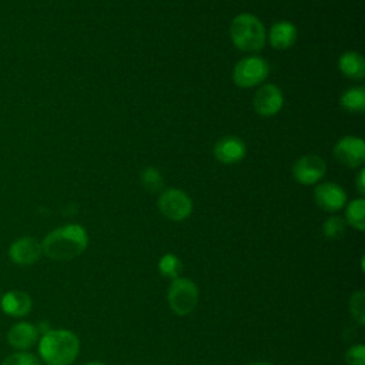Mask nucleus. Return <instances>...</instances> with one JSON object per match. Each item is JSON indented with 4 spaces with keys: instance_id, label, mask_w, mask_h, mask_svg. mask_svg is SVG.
Segmentation results:
<instances>
[{
    "instance_id": "nucleus-4",
    "label": "nucleus",
    "mask_w": 365,
    "mask_h": 365,
    "mask_svg": "<svg viewBox=\"0 0 365 365\" xmlns=\"http://www.w3.org/2000/svg\"><path fill=\"white\" fill-rule=\"evenodd\" d=\"M167 301L173 312L177 315H187L192 312L198 302V288L188 278H175L168 291Z\"/></svg>"
},
{
    "instance_id": "nucleus-11",
    "label": "nucleus",
    "mask_w": 365,
    "mask_h": 365,
    "mask_svg": "<svg viewBox=\"0 0 365 365\" xmlns=\"http://www.w3.org/2000/svg\"><path fill=\"white\" fill-rule=\"evenodd\" d=\"M41 254V244L33 237H21L16 240L9 250L11 261L19 265H31L37 262Z\"/></svg>"
},
{
    "instance_id": "nucleus-1",
    "label": "nucleus",
    "mask_w": 365,
    "mask_h": 365,
    "mask_svg": "<svg viewBox=\"0 0 365 365\" xmlns=\"http://www.w3.org/2000/svg\"><path fill=\"white\" fill-rule=\"evenodd\" d=\"M88 244L86 230L78 224H67L48 232L41 242L44 255L54 261H68L84 252Z\"/></svg>"
},
{
    "instance_id": "nucleus-19",
    "label": "nucleus",
    "mask_w": 365,
    "mask_h": 365,
    "mask_svg": "<svg viewBox=\"0 0 365 365\" xmlns=\"http://www.w3.org/2000/svg\"><path fill=\"white\" fill-rule=\"evenodd\" d=\"M140 181H141L143 187L151 192H158L164 187L163 177H161L160 171L154 167H145L140 174Z\"/></svg>"
},
{
    "instance_id": "nucleus-8",
    "label": "nucleus",
    "mask_w": 365,
    "mask_h": 365,
    "mask_svg": "<svg viewBox=\"0 0 365 365\" xmlns=\"http://www.w3.org/2000/svg\"><path fill=\"white\" fill-rule=\"evenodd\" d=\"M327 171V164L322 157L317 154H305L299 157L292 165V177L304 185L318 182Z\"/></svg>"
},
{
    "instance_id": "nucleus-18",
    "label": "nucleus",
    "mask_w": 365,
    "mask_h": 365,
    "mask_svg": "<svg viewBox=\"0 0 365 365\" xmlns=\"http://www.w3.org/2000/svg\"><path fill=\"white\" fill-rule=\"evenodd\" d=\"M345 220L355 230H365V200L362 197L355 198L348 204L345 210Z\"/></svg>"
},
{
    "instance_id": "nucleus-9",
    "label": "nucleus",
    "mask_w": 365,
    "mask_h": 365,
    "mask_svg": "<svg viewBox=\"0 0 365 365\" xmlns=\"http://www.w3.org/2000/svg\"><path fill=\"white\" fill-rule=\"evenodd\" d=\"M284 97L281 90L275 84L261 86L252 98L254 110L262 117H271L282 108Z\"/></svg>"
},
{
    "instance_id": "nucleus-10",
    "label": "nucleus",
    "mask_w": 365,
    "mask_h": 365,
    "mask_svg": "<svg viewBox=\"0 0 365 365\" xmlns=\"http://www.w3.org/2000/svg\"><path fill=\"white\" fill-rule=\"evenodd\" d=\"M314 200L321 210L335 212L345 205L346 192L335 182H321L314 190Z\"/></svg>"
},
{
    "instance_id": "nucleus-24",
    "label": "nucleus",
    "mask_w": 365,
    "mask_h": 365,
    "mask_svg": "<svg viewBox=\"0 0 365 365\" xmlns=\"http://www.w3.org/2000/svg\"><path fill=\"white\" fill-rule=\"evenodd\" d=\"M346 365H365V346L356 344L345 352Z\"/></svg>"
},
{
    "instance_id": "nucleus-3",
    "label": "nucleus",
    "mask_w": 365,
    "mask_h": 365,
    "mask_svg": "<svg viewBox=\"0 0 365 365\" xmlns=\"http://www.w3.org/2000/svg\"><path fill=\"white\" fill-rule=\"evenodd\" d=\"M234 46L245 53H257L265 46V29L258 17L250 13L235 16L230 24Z\"/></svg>"
},
{
    "instance_id": "nucleus-6",
    "label": "nucleus",
    "mask_w": 365,
    "mask_h": 365,
    "mask_svg": "<svg viewBox=\"0 0 365 365\" xmlns=\"http://www.w3.org/2000/svg\"><path fill=\"white\" fill-rule=\"evenodd\" d=\"M160 212L171 221H182L190 217L192 211L191 198L178 188L164 190L157 201Z\"/></svg>"
},
{
    "instance_id": "nucleus-25",
    "label": "nucleus",
    "mask_w": 365,
    "mask_h": 365,
    "mask_svg": "<svg viewBox=\"0 0 365 365\" xmlns=\"http://www.w3.org/2000/svg\"><path fill=\"white\" fill-rule=\"evenodd\" d=\"M356 188L361 194L365 192V170L364 168H361L356 175Z\"/></svg>"
},
{
    "instance_id": "nucleus-16",
    "label": "nucleus",
    "mask_w": 365,
    "mask_h": 365,
    "mask_svg": "<svg viewBox=\"0 0 365 365\" xmlns=\"http://www.w3.org/2000/svg\"><path fill=\"white\" fill-rule=\"evenodd\" d=\"M339 71L351 80H362L365 77V60L356 51H345L338 58Z\"/></svg>"
},
{
    "instance_id": "nucleus-26",
    "label": "nucleus",
    "mask_w": 365,
    "mask_h": 365,
    "mask_svg": "<svg viewBox=\"0 0 365 365\" xmlns=\"http://www.w3.org/2000/svg\"><path fill=\"white\" fill-rule=\"evenodd\" d=\"M250 365H272L269 362H264V361H255V362H251Z\"/></svg>"
},
{
    "instance_id": "nucleus-14",
    "label": "nucleus",
    "mask_w": 365,
    "mask_h": 365,
    "mask_svg": "<svg viewBox=\"0 0 365 365\" xmlns=\"http://www.w3.org/2000/svg\"><path fill=\"white\" fill-rule=\"evenodd\" d=\"M297 27L289 21H277L269 29L268 40L269 44L277 50H287L297 41Z\"/></svg>"
},
{
    "instance_id": "nucleus-23",
    "label": "nucleus",
    "mask_w": 365,
    "mask_h": 365,
    "mask_svg": "<svg viewBox=\"0 0 365 365\" xmlns=\"http://www.w3.org/2000/svg\"><path fill=\"white\" fill-rule=\"evenodd\" d=\"M1 365H41V362L33 354L16 352L6 356Z\"/></svg>"
},
{
    "instance_id": "nucleus-13",
    "label": "nucleus",
    "mask_w": 365,
    "mask_h": 365,
    "mask_svg": "<svg viewBox=\"0 0 365 365\" xmlns=\"http://www.w3.org/2000/svg\"><path fill=\"white\" fill-rule=\"evenodd\" d=\"M38 339V328L30 322H17L7 332V342L16 349L31 348Z\"/></svg>"
},
{
    "instance_id": "nucleus-15",
    "label": "nucleus",
    "mask_w": 365,
    "mask_h": 365,
    "mask_svg": "<svg viewBox=\"0 0 365 365\" xmlns=\"http://www.w3.org/2000/svg\"><path fill=\"white\" fill-rule=\"evenodd\" d=\"M31 298L24 291H9L3 295L0 307L11 317H24L31 309Z\"/></svg>"
},
{
    "instance_id": "nucleus-7",
    "label": "nucleus",
    "mask_w": 365,
    "mask_h": 365,
    "mask_svg": "<svg viewBox=\"0 0 365 365\" xmlns=\"http://www.w3.org/2000/svg\"><path fill=\"white\" fill-rule=\"evenodd\" d=\"M332 153L335 160L344 167L356 168L365 161V143L359 137L345 135L335 143Z\"/></svg>"
},
{
    "instance_id": "nucleus-22",
    "label": "nucleus",
    "mask_w": 365,
    "mask_h": 365,
    "mask_svg": "<svg viewBox=\"0 0 365 365\" xmlns=\"http://www.w3.org/2000/svg\"><path fill=\"white\" fill-rule=\"evenodd\" d=\"M364 299H365V292L364 291L354 292L351 295V299H349L351 315L358 321L359 325L365 324V304H364Z\"/></svg>"
},
{
    "instance_id": "nucleus-12",
    "label": "nucleus",
    "mask_w": 365,
    "mask_h": 365,
    "mask_svg": "<svg viewBox=\"0 0 365 365\" xmlns=\"http://www.w3.org/2000/svg\"><path fill=\"white\" fill-rule=\"evenodd\" d=\"M212 153L220 163L231 165V164L240 163L245 157L247 147L241 138L228 135V137L220 138L215 143Z\"/></svg>"
},
{
    "instance_id": "nucleus-21",
    "label": "nucleus",
    "mask_w": 365,
    "mask_h": 365,
    "mask_svg": "<svg viewBox=\"0 0 365 365\" xmlns=\"http://www.w3.org/2000/svg\"><path fill=\"white\" fill-rule=\"evenodd\" d=\"M181 268H182V265H181L180 259L173 254L164 255L160 259V264H158V269L161 271V274L164 277H168V278H173V279L178 278V274L181 272Z\"/></svg>"
},
{
    "instance_id": "nucleus-27",
    "label": "nucleus",
    "mask_w": 365,
    "mask_h": 365,
    "mask_svg": "<svg viewBox=\"0 0 365 365\" xmlns=\"http://www.w3.org/2000/svg\"><path fill=\"white\" fill-rule=\"evenodd\" d=\"M84 365H106V364L100 362V361H93V362H88V364H84Z\"/></svg>"
},
{
    "instance_id": "nucleus-17",
    "label": "nucleus",
    "mask_w": 365,
    "mask_h": 365,
    "mask_svg": "<svg viewBox=\"0 0 365 365\" xmlns=\"http://www.w3.org/2000/svg\"><path fill=\"white\" fill-rule=\"evenodd\" d=\"M339 104L345 111L362 113L365 110V90L364 87H351L341 94Z\"/></svg>"
},
{
    "instance_id": "nucleus-2",
    "label": "nucleus",
    "mask_w": 365,
    "mask_h": 365,
    "mask_svg": "<svg viewBox=\"0 0 365 365\" xmlns=\"http://www.w3.org/2000/svg\"><path fill=\"white\" fill-rule=\"evenodd\" d=\"M78 351L80 341L68 329H48L38 344L40 356L47 365H71Z\"/></svg>"
},
{
    "instance_id": "nucleus-5",
    "label": "nucleus",
    "mask_w": 365,
    "mask_h": 365,
    "mask_svg": "<svg viewBox=\"0 0 365 365\" xmlns=\"http://www.w3.org/2000/svg\"><path fill=\"white\" fill-rule=\"evenodd\" d=\"M269 73L267 60L258 56H250L240 60L232 70V80L240 88H251L261 84Z\"/></svg>"
},
{
    "instance_id": "nucleus-20",
    "label": "nucleus",
    "mask_w": 365,
    "mask_h": 365,
    "mask_svg": "<svg viewBox=\"0 0 365 365\" xmlns=\"http://www.w3.org/2000/svg\"><path fill=\"white\" fill-rule=\"evenodd\" d=\"M346 222L341 217H329L322 225V232L328 240H339L344 237Z\"/></svg>"
}]
</instances>
